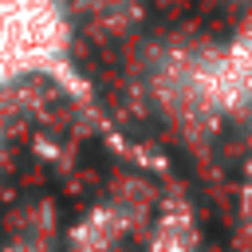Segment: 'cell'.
<instances>
[{
    "label": "cell",
    "instance_id": "5",
    "mask_svg": "<svg viewBox=\"0 0 252 252\" xmlns=\"http://www.w3.org/2000/svg\"><path fill=\"white\" fill-rule=\"evenodd\" d=\"M0 146H4V126H0Z\"/></svg>",
    "mask_w": 252,
    "mask_h": 252
},
{
    "label": "cell",
    "instance_id": "2",
    "mask_svg": "<svg viewBox=\"0 0 252 252\" xmlns=\"http://www.w3.org/2000/svg\"><path fill=\"white\" fill-rule=\"evenodd\" d=\"M126 209L122 205H94L67 228V252H110L126 232Z\"/></svg>",
    "mask_w": 252,
    "mask_h": 252
},
{
    "label": "cell",
    "instance_id": "1",
    "mask_svg": "<svg viewBox=\"0 0 252 252\" xmlns=\"http://www.w3.org/2000/svg\"><path fill=\"white\" fill-rule=\"evenodd\" d=\"M67 47L55 0H0V87L59 67Z\"/></svg>",
    "mask_w": 252,
    "mask_h": 252
},
{
    "label": "cell",
    "instance_id": "3",
    "mask_svg": "<svg viewBox=\"0 0 252 252\" xmlns=\"http://www.w3.org/2000/svg\"><path fill=\"white\" fill-rule=\"evenodd\" d=\"M150 252H197V224L185 205H165L150 228Z\"/></svg>",
    "mask_w": 252,
    "mask_h": 252
},
{
    "label": "cell",
    "instance_id": "4",
    "mask_svg": "<svg viewBox=\"0 0 252 252\" xmlns=\"http://www.w3.org/2000/svg\"><path fill=\"white\" fill-rule=\"evenodd\" d=\"M0 252H39L35 244H28V240H16V244H4Z\"/></svg>",
    "mask_w": 252,
    "mask_h": 252
}]
</instances>
